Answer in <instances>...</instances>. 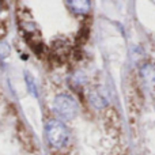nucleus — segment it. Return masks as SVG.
Returning a JSON list of instances; mask_svg holds the SVG:
<instances>
[{
	"instance_id": "nucleus-1",
	"label": "nucleus",
	"mask_w": 155,
	"mask_h": 155,
	"mask_svg": "<svg viewBox=\"0 0 155 155\" xmlns=\"http://www.w3.org/2000/svg\"><path fill=\"white\" fill-rule=\"evenodd\" d=\"M46 137L53 147L61 148L68 143L70 132L67 127L59 120H52L46 124Z\"/></svg>"
},
{
	"instance_id": "nucleus-2",
	"label": "nucleus",
	"mask_w": 155,
	"mask_h": 155,
	"mask_svg": "<svg viewBox=\"0 0 155 155\" xmlns=\"http://www.w3.org/2000/svg\"><path fill=\"white\" fill-rule=\"evenodd\" d=\"M54 112L57 113V116L64 120H71L76 116L78 113V104L76 101L71 95L67 94H59L54 98L53 102Z\"/></svg>"
},
{
	"instance_id": "nucleus-3",
	"label": "nucleus",
	"mask_w": 155,
	"mask_h": 155,
	"mask_svg": "<svg viewBox=\"0 0 155 155\" xmlns=\"http://www.w3.org/2000/svg\"><path fill=\"white\" fill-rule=\"evenodd\" d=\"M18 137L21 140L22 146H23L26 150L33 151L34 150V139H33L31 134L29 132V129L23 125V124H19L18 127Z\"/></svg>"
},
{
	"instance_id": "nucleus-4",
	"label": "nucleus",
	"mask_w": 155,
	"mask_h": 155,
	"mask_svg": "<svg viewBox=\"0 0 155 155\" xmlns=\"http://www.w3.org/2000/svg\"><path fill=\"white\" fill-rule=\"evenodd\" d=\"M70 8L75 14L84 15L90 11V0H67Z\"/></svg>"
},
{
	"instance_id": "nucleus-5",
	"label": "nucleus",
	"mask_w": 155,
	"mask_h": 155,
	"mask_svg": "<svg viewBox=\"0 0 155 155\" xmlns=\"http://www.w3.org/2000/svg\"><path fill=\"white\" fill-rule=\"evenodd\" d=\"M140 74H142L144 82H147L148 84H155V68L153 65H144L140 71Z\"/></svg>"
},
{
	"instance_id": "nucleus-6",
	"label": "nucleus",
	"mask_w": 155,
	"mask_h": 155,
	"mask_svg": "<svg viewBox=\"0 0 155 155\" xmlns=\"http://www.w3.org/2000/svg\"><path fill=\"white\" fill-rule=\"evenodd\" d=\"M91 102L95 105L97 107H104L105 106V99L97 93H91Z\"/></svg>"
},
{
	"instance_id": "nucleus-7",
	"label": "nucleus",
	"mask_w": 155,
	"mask_h": 155,
	"mask_svg": "<svg viewBox=\"0 0 155 155\" xmlns=\"http://www.w3.org/2000/svg\"><path fill=\"white\" fill-rule=\"evenodd\" d=\"M88 30H90V27H82L79 31V37H78V42L79 44H84V41L88 38Z\"/></svg>"
},
{
	"instance_id": "nucleus-8",
	"label": "nucleus",
	"mask_w": 155,
	"mask_h": 155,
	"mask_svg": "<svg viewBox=\"0 0 155 155\" xmlns=\"http://www.w3.org/2000/svg\"><path fill=\"white\" fill-rule=\"evenodd\" d=\"M7 34V26L4 25V22L0 21V38H3Z\"/></svg>"
},
{
	"instance_id": "nucleus-9",
	"label": "nucleus",
	"mask_w": 155,
	"mask_h": 155,
	"mask_svg": "<svg viewBox=\"0 0 155 155\" xmlns=\"http://www.w3.org/2000/svg\"><path fill=\"white\" fill-rule=\"evenodd\" d=\"M26 82H29V87L30 90H31V93L35 94V86H34V82L31 80V78H30L29 75H26Z\"/></svg>"
},
{
	"instance_id": "nucleus-10",
	"label": "nucleus",
	"mask_w": 155,
	"mask_h": 155,
	"mask_svg": "<svg viewBox=\"0 0 155 155\" xmlns=\"http://www.w3.org/2000/svg\"><path fill=\"white\" fill-rule=\"evenodd\" d=\"M0 11H2V5H0Z\"/></svg>"
}]
</instances>
